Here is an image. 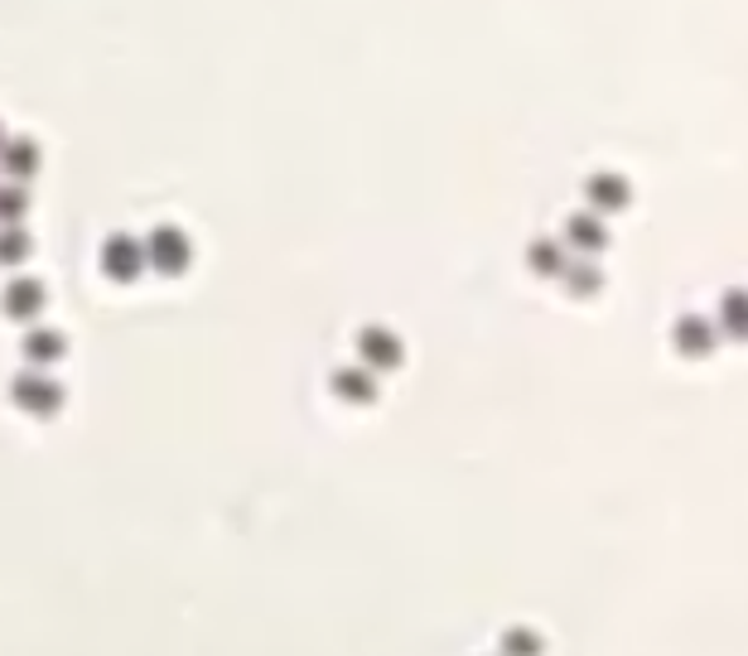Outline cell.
<instances>
[{
    "label": "cell",
    "instance_id": "1",
    "mask_svg": "<svg viewBox=\"0 0 748 656\" xmlns=\"http://www.w3.org/2000/svg\"><path fill=\"white\" fill-rule=\"evenodd\" d=\"M10 164H15V170H30V164H34V150H30V145H15V150H10Z\"/></svg>",
    "mask_w": 748,
    "mask_h": 656
}]
</instances>
